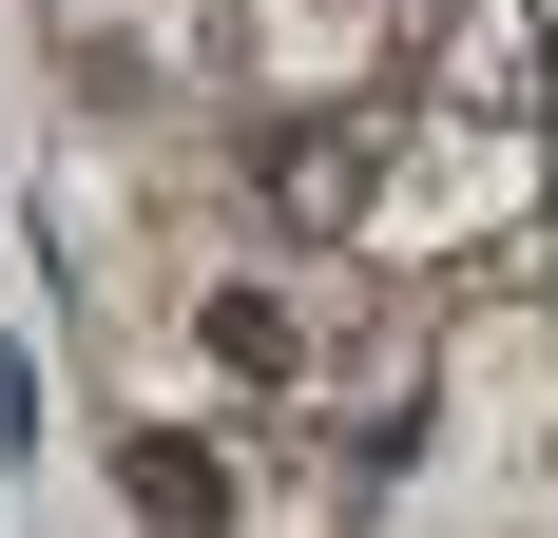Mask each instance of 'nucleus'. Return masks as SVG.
I'll return each mask as SVG.
<instances>
[{
    "label": "nucleus",
    "mask_w": 558,
    "mask_h": 538,
    "mask_svg": "<svg viewBox=\"0 0 558 538\" xmlns=\"http://www.w3.org/2000/svg\"><path fill=\"white\" fill-rule=\"evenodd\" d=\"M366 173H386L366 115H270V135H251V193H270L289 231H347V212H366Z\"/></svg>",
    "instance_id": "1"
},
{
    "label": "nucleus",
    "mask_w": 558,
    "mask_h": 538,
    "mask_svg": "<svg viewBox=\"0 0 558 538\" xmlns=\"http://www.w3.org/2000/svg\"><path fill=\"white\" fill-rule=\"evenodd\" d=\"M135 500H155V519H231V481L193 462V442H135Z\"/></svg>",
    "instance_id": "3"
},
{
    "label": "nucleus",
    "mask_w": 558,
    "mask_h": 538,
    "mask_svg": "<svg viewBox=\"0 0 558 538\" xmlns=\"http://www.w3.org/2000/svg\"><path fill=\"white\" fill-rule=\"evenodd\" d=\"M193 346H213L231 384H289L308 366V308H289V289H193Z\"/></svg>",
    "instance_id": "2"
}]
</instances>
